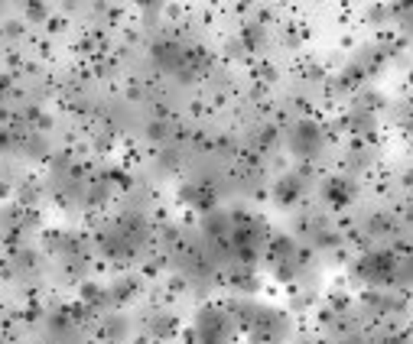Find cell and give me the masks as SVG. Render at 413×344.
<instances>
[{
  "label": "cell",
  "mask_w": 413,
  "mask_h": 344,
  "mask_svg": "<svg viewBox=\"0 0 413 344\" xmlns=\"http://www.w3.org/2000/svg\"><path fill=\"white\" fill-rule=\"evenodd\" d=\"M322 147V130L316 127V124H296L290 133V149L296 153V156H316Z\"/></svg>",
  "instance_id": "cell-1"
},
{
  "label": "cell",
  "mask_w": 413,
  "mask_h": 344,
  "mask_svg": "<svg viewBox=\"0 0 413 344\" xmlns=\"http://www.w3.org/2000/svg\"><path fill=\"white\" fill-rule=\"evenodd\" d=\"M329 198L332 202H348V198H352V186H348V182H332Z\"/></svg>",
  "instance_id": "cell-2"
},
{
  "label": "cell",
  "mask_w": 413,
  "mask_h": 344,
  "mask_svg": "<svg viewBox=\"0 0 413 344\" xmlns=\"http://www.w3.org/2000/svg\"><path fill=\"white\" fill-rule=\"evenodd\" d=\"M296 195H300V179H287L280 186V202H293Z\"/></svg>",
  "instance_id": "cell-3"
},
{
  "label": "cell",
  "mask_w": 413,
  "mask_h": 344,
  "mask_svg": "<svg viewBox=\"0 0 413 344\" xmlns=\"http://www.w3.org/2000/svg\"><path fill=\"white\" fill-rule=\"evenodd\" d=\"M263 36H267V33H263L261 27H247V29H245V46L257 49V46L263 43Z\"/></svg>",
  "instance_id": "cell-4"
},
{
  "label": "cell",
  "mask_w": 413,
  "mask_h": 344,
  "mask_svg": "<svg viewBox=\"0 0 413 344\" xmlns=\"http://www.w3.org/2000/svg\"><path fill=\"white\" fill-rule=\"evenodd\" d=\"M166 137H169V130L163 127V124H150V140L153 143H166Z\"/></svg>",
  "instance_id": "cell-5"
},
{
  "label": "cell",
  "mask_w": 413,
  "mask_h": 344,
  "mask_svg": "<svg viewBox=\"0 0 413 344\" xmlns=\"http://www.w3.org/2000/svg\"><path fill=\"white\" fill-rule=\"evenodd\" d=\"M27 17H33V20H46V7H43V3H29V7H27Z\"/></svg>",
  "instance_id": "cell-6"
},
{
  "label": "cell",
  "mask_w": 413,
  "mask_h": 344,
  "mask_svg": "<svg viewBox=\"0 0 413 344\" xmlns=\"http://www.w3.org/2000/svg\"><path fill=\"white\" fill-rule=\"evenodd\" d=\"M13 143H10V133L7 130H0V149H10Z\"/></svg>",
  "instance_id": "cell-7"
}]
</instances>
